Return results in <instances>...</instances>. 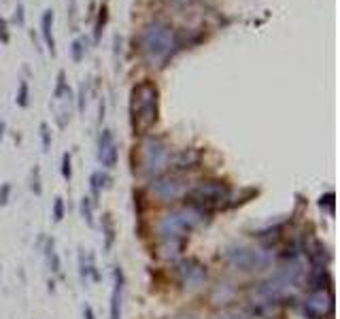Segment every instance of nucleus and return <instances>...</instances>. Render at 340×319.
<instances>
[{
    "label": "nucleus",
    "instance_id": "1",
    "mask_svg": "<svg viewBox=\"0 0 340 319\" xmlns=\"http://www.w3.org/2000/svg\"><path fill=\"white\" fill-rule=\"evenodd\" d=\"M138 47L145 62L151 66H166V62L172 57V53L179 47V38L175 30L166 22H149L143 26L138 36Z\"/></svg>",
    "mask_w": 340,
    "mask_h": 319
},
{
    "label": "nucleus",
    "instance_id": "10",
    "mask_svg": "<svg viewBox=\"0 0 340 319\" xmlns=\"http://www.w3.org/2000/svg\"><path fill=\"white\" fill-rule=\"evenodd\" d=\"M117 140H115L111 130H102L98 138V162L105 168H115L117 166Z\"/></svg>",
    "mask_w": 340,
    "mask_h": 319
},
{
    "label": "nucleus",
    "instance_id": "32",
    "mask_svg": "<svg viewBox=\"0 0 340 319\" xmlns=\"http://www.w3.org/2000/svg\"><path fill=\"white\" fill-rule=\"evenodd\" d=\"M68 19L70 24H77V0H70V11H68Z\"/></svg>",
    "mask_w": 340,
    "mask_h": 319
},
{
    "label": "nucleus",
    "instance_id": "33",
    "mask_svg": "<svg viewBox=\"0 0 340 319\" xmlns=\"http://www.w3.org/2000/svg\"><path fill=\"white\" fill-rule=\"evenodd\" d=\"M79 111H85V83L79 87Z\"/></svg>",
    "mask_w": 340,
    "mask_h": 319
},
{
    "label": "nucleus",
    "instance_id": "25",
    "mask_svg": "<svg viewBox=\"0 0 340 319\" xmlns=\"http://www.w3.org/2000/svg\"><path fill=\"white\" fill-rule=\"evenodd\" d=\"M334 191H328V194H323L321 198H319V207L321 209H328L330 215H334V207H336V200H334Z\"/></svg>",
    "mask_w": 340,
    "mask_h": 319
},
{
    "label": "nucleus",
    "instance_id": "20",
    "mask_svg": "<svg viewBox=\"0 0 340 319\" xmlns=\"http://www.w3.org/2000/svg\"><path fill=\"white\" fill-rule=\"evenodd\" d=\"M70 87H68V81H66V73L60 70L57 73V81H55V87H53V100H62V98H70Z\"/></svg>",
    "mask_w": 340,
    "mask_h": 319
},
{
    "label": "nucleus",
    "instance_id": "34",
    "mask_svg": "<svg viewBox=\"0 0 340 319\" xmlns=\"http://www.w3.org/2000/svg\"><path fill=\"white\" fill-rule=\"evenodd\" d=\"M83 319H96V313H94V309L89 304L83 306Z\"/></svg>",
    "mask_w": 340,
    "mask_h": 319
},
{
    "label": "nucleus",
    "instance_id": "18",
    "mask_svg": "<svg viewBox=\"0 0 340 319\" xmlns=\"http://www.w3.org/2000/svg\"><path fill=\"white\" fill-rule=\"evenodd\" d=\"M102 234H105V251H111L115 242V223L108 213L102 215Z\"/></svg>",
    "mask_w": 340,
    "mask_h": 319
},
{
    "label": "nucleus",
    "instance_id": "11",
    "mask_svg": "<svg viewBox=\"0 0 340 319\" xmlns=\"http://www.w3.org/2000/svg\"><path fill=\"white\" fill-rule=\"evenodd\" d=\"M113 293H111V319H121V300H124V285L126 277L119 266L113 270Z\"/></svg>",
    "mask_w": 340,
    "mask_h": 319
},
{
    "label": "nucleus",
    "instance_id": "8",
    "mask_svg": "<svg viewBox=\"0 0 340 319\" xmlns=\"http://www.w3.org/2000/svg\"><path fill=\"white\" fill-rule=\"evenodd\" d=\"M177 274H179V281L183 283V287L198 290L207 281V266L196 258H187L177 264Z\"/></svg>",
    "mask_w": 340,
    "mask_h": 319
},
{
    "label": "nucleus",
    "instance_id": "14",
    "mask_svg": "<svg viewBox=\"0 0 340 319\" xmlns=\"http://www.w3.org/2000/svg\"><path fill=\"white\" fill-rule=\"evenodd\" d=\"M309 260H311V266L313 268H325L330 262V253L328 249L323 247V242H313V247L309 249Z\"/></svg>",
    "mask_w": 340,
    "mask_h": 319
},
{
    "label": "nucleus",
    "instance_id": "12",
    "mask_svg": "<svg viewBox=\"0 0 340 319\" xmlns=\"http://www.w3.org/2000/svg\"><path fill=\"white\" fill-rule=\"evenodd\" d=\"M53 9H45L43 17H41V34L45 41V47L49 49L51 55H55V38H53Z\"/></svg>",
    "mask_w": 340,
    "mask_h": 319
},
{
    "label": "nucleus",
    "instance_id": "28",
    "mask_svg": "<svg viewBox=\"0 0 340 319\" xmlns=\"http://www.w3.org/2000/svg\"><path fill=\"white\" fill-rule=\"evenodd\" d=\"M41 140H43V151H49L51 149V130H49V124H41Z\"/></svg>",
    "mask_w": 340,
    "mask_h": 319
},
{
    "label": "nucleus",
    "instance_id": "9",
    "mask_svg": "<svg viewBox=\"0 0 340 319\" xmlns=\"http://www.w3.org/2000/svg\"><path fill=\"white\" fill-rule=\"evenodd\" d=\"M187 189V183L183 181L181 177L177 175H168V177H159L151 183V191L153 196L159 198L162 202H170V200H177L181 198Z\"/></svg>",
    "mask_w": 340,
    "mask_h": 319
},
{
    "label": "nucleus",
    "instance_id": "6",
    "mask_svg": "<svg viewBox=\"0 0 340 319\" xmlns=\"http://www.w3.org/2000/svg\"><path fill=\"white\" fill-rule=\"evenodd\" d=\"M143 156H140V164H143V172L149 177H156L159 172H164V168L168 166V147L164 145V140L159 138H145L143 143Z\"/></svg>",
    "mask_w": 340,
    "mask_h": 319
},
{
    "label": "nucleus",
    "instance_id": "17",
    "mask_svg": "<svg viewBox=\"0 0 340 319\" xmlns=\"http://www.w3.org/2000/svg\"><path fill=\"white\" fill-rule=\"evenodd\" d=\"M198 160H200V156H198V151L194 149H183L179 156L175 158V166L177 168H194V166L198 164Z\"/></svg>",
    "mask_w": 340,
    "mask_h": 319
},
{
    "label": "nucleus",
    "instance_id": "35",
    "mask_svg": "<svg viewBox=\"0 0 340 319\" xmlns=\"http://www.w3.org/2000/svg\"><path fill=\"white\" fill-rule=\"evenodd\" d=\"M4 130H6V124H4V119H0V143L4 138Z\"/></svg>",
    "mask_w": 340,
    "mask_h": 319
},
{
    "label": "nucleus",
    "instance_id": "3",
    "mask_svg": "<svg viewBox=\"0 0 340 319\" xmlns=\"http://www.w3.org/2000/svg\"><path fill=\"white\" fill-rule=\"evenodd\" d=\"M204 211L198 207H181L170 213H166L162 219L157 221V234L162 242H170V245H183L185 236L191 230L204 223Z\"/></svg>",
    "mask_w": 340,
    "mask_h": 319
},
{
    "label": "nucleus",
    "instance_id": "26",
    "mask_svg": "<svg viewBox=\"0 0 340 319\" xmlns=\"http://www.w3.org/2000/svg\"><path fill=\"white\" fill-rule=\"evenodd\" d=\"M64 213H66V209H64V200H62V198H55L53 207H51V217H53V221L60 223L64 219Z\"/></svg>",
    "mask_w": 340,
    "mask_h": 319
},
{
    "label": "nucleus",
    "instance_id": "4",
    "mask_svg": "<svg viewBox=\"0 0 340 319\" xmlns=\"http://www.w3.org/2000/svg\"><path fill=\"white\" fill-rule=\"evenodd\" d=\"M189 198H191V207H198V209H219L223 204L230 202L232 198V189L228 187L223 181H202L198 183L194 189L189 191Z\"/></svg>",
    "mask_w": 340,
    "mask_h": 319
},
{
    "label": "nucleus",
    "instance_id": "15",
    "mask_svg": "<svg viewBox=\"0 0 340 319\" xmlns=\"http://www.w3.org/2000/svg\"><path fill=\"white\" fill-rule=\"evenodd\" d=\"M108 185H111V177H108L106 172H102V170L92 172V177H89V189H92V194H94V198H92L94 202L98 200L102 189H106Z\"/></svg>",
    "mask_w": 340,
    "mask_h": 319
},
{
    "label": "nucleus",
    "instance_id": "13",
    "mask_svg": "<svg viewBox=\"0 0 340 319\" xmlns=\"http://www.w3.org/2000/svg\"><path fill=\"white\" fill-rule=\"evenodd\" d=\"M79 272H81V279L87 281H100L102 274L98 272V266H96V258L94 253H85L83 249H79Z\"/></svg>",
    "mask_w": 340,
    "mask_h": 319
},
{
    "label": "nucleus",
    "instance_id": "36",
    "mask_svg": "<svg viewBox=\"0 0 340 319\" xmlns=\"http://www.w3.org/2000/svg\"><path fill=\"white\" fill-rule=\"evenodd\" d=\"M170 319H196L194 315H177V317H170Z\"/></svg>",
    "mask_w": 340,
    "mask_h": 319
},
{
    "label": "nucleus",
    "instance_id": "22",
    "mask_svg": "<svg viewBox=\"0 0 340 319\" xmlns=\"http://www.w3.org/2000/svg\"><path fill=\"white\" fill-rule=\"evenodd\" d=\"M106 19H108V9H106V4L102 2V4H100V11H98V19H96V24H94V43L100 41L102 28L106 26Z\"/></svg>",
    "mask_w": 340,
    "mask_h": 319
},
{
    "label": "nucleus",
    "instance_id": "23",
    "mask_svg": "<svg viewBox=\"0 0 340 319\" xmlns=\"http://www.w3.org/2000/svg\"><path fill=\"white\" fill-rule=\"evenodd\" d=\"M94 207H96V202L89 196L81 198V217L87 226H94Z\"/></svg>",
    "mask_w": 340,
    "mask_h": 319
},
{
    "label": "nucleus",
    "instance_id": "21",
    "mask_svg": "<svg viewBox=\"0 0 340 319\" xmlns=\"http://www.w3.org/2000/svg\"><path fill=\"white\" fill-rule=\"evenodd\" d=\"M15 105L19 108H26L30 105V87H28V81H26V79H19L17 94H15Z\"/></svg>",
    "mask_w": 340,
    "mask_h": 319
},
{
    "label": "nucleus",
    "instance_id": "16",
    "mask_svg": "<svg viewBox=\"0 0 340 319\" xmlns=\"http://www.w3.org/2000/svg\"><path fill=\"white\" fill-rule=\"evenodd\" d=\"M45 258H47L49 270L62 277V262H60V255H57V251H55V240L53 239H49L47 245H45Z\"/></svg>",
    "mask_w": 340,
    "mask_h": 319
},
{
    "label": "nucleus",
    "instance_id": "37",
    "mask_svg": "<svg viewBox=\"0 0 340 319\" xmlns=\"http://www.w3.org/2000/svg\"><path fill=\"white\" fill-rule=\"evenodd\" d=\"M219 319H245V317H240V315H226V317H219Z\"/></svg>",
    "mask_w": 340,
    "mask_h": 319
},
{
    "label": "nucleus",
    "instance_id": "27",
    "mask_svg": "<svg viewBox=\"0 0 340 319\" xmlns=\"http://www.w3.org/2000/svg\"><path fill=\"white\" fill-rule=\"evenodd\" d=\"M62 177L66 179V181L73 179V158H70L68 151L62 156Z\"/></svg>",
    "mask_w": 340,
    "mask_h": 319
},
{
    "label": "nucleus",
    "instance_id": "19",
    "mask_svg": "<svg viewBox=\"0 0 340 319\" xmlns=\"http://www.w3.org/2000/svg\"><path fill=\"white\" fill-rule=\"evenodd\" d=\"M87 49H89V41H87V36H79V38H75L73 45H70V57H73V62H81L83 57H85Z\"/></svg>",
    "mask_w": 340,
    "mask_h": 319
},
{
    "label": "nucleus",
    "instance_id": "30",
    "mask_svg": "<svg viewBox=\"0 0 340 319\" xmlns=\"http://www.w3.org/2000/svg\"><path fill=\"white\" fill-rule=\"evenodd\" d=\"M13 22H15L19 28H24V26H26V6H24L22 2H17V6H15V15H13Z\"/></svg>",
    "mask_w": 340,
    "mask_h": 319
},
{
    "label": "nucleus",
    "instance_id": "5",
    "mask_svg": "<svg viewBox=\"0 0 340 319\" xmlns=\"http://www.w3.org/2000/svg\"><path fill=\"white\" fill-rule=\"evenodd\" d=\"M223 258L232 268L236 270H242V272H249V270H262L270 264V253H266L264 249H249V247H228Z\"/></svg>",
    "mask_w": 340,
    "mask_h": 319
},
{
    "label": "nucleus",
    "instance_id": "2",
    "mask_svg": "<svg viewBox=\"0 0 340 319\" xmlns=\"http://www.w3.org/2000/svg\"><path fill=\"white\" fill-rule=\"evenodd\" d=\"M159 117V89L153 81L145 79L130 92V124L134 134H147Z\"/></svg>",
    "mask_w": 340,
    "mask_h": 319
},
{
    "label": "nucleus",
    "instance_id": "31",
    "mask_svg": "<svg viewBox=\"0 0 340 319\" xmlns=\"http://www.w3.org/2000/svg\"><path fill=\"white\" fill-rule=\"evenodd\" d=\"M11 198V183H2L0 185V207H4Z\"/></svg>",
    "mask_w": 340,
    "mask_h": 319
},
{
    "label": "nucleus",
    "instance_id": "29",
    "mask_svg": "<svg viewBox=\"0 0 340 319\" xmlns=\"http://www.w3.org/2000/svg\"><path fill=\"white\" fill-rule=\"evenodd\" d=\"M0 43L9 45L11 43V32H9V22L4 17H0Z\"/></svg>",
    "mask_w": 340,
    "mask_h": 319
},
{
    "label": "nucleus",
    "instance_id": "24",
    "mask_svg": "<svg viewBox=\"0 0 340 319\" xmlns=\"http://www.w3.org/2000/svg\"><path fill=\"white\" fill-rule=\"evenodd\" d=\"M30 189L34 191L36 196H41L43 194V183H41V168L38 166H34L30 172Z\"/></svg>",
    "mask_w": 340,
    "mask_h": 319
},
{
    "label": "nucleus",
    "instance_id": "7",
    "mask_svg": "<svg viewBox=\"0 0 340 319\" xmlns=\"http://www.w3.org/2000/svg\"><path fill=\"white\" fill-rule=\"evenodd\" d=\"M302 313L309 319H330L334 317V296L328 290H315L304 298Z\"/></svg>",
    "mask_w": 340,
    "mask_h": 319
}]
</instances>
